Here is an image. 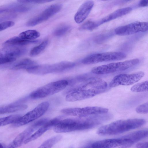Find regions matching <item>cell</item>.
<instances>
[{
    "instance_id": "cell-1",
    "label": "cell",
    "mask_w": 148,
    "mask_h": 148,
    "mask_svg": "<svg viewBox=\"0 0 148 148\" xmlns=\"http://www.w3.org/2000/svg\"><path fill=\"white\" fill-rule=\"evenodd\" d=\"M66 92V100L68 101H79L92 97L104 92L107 84L98 77H85L70 84Z\"/></svg>"
},
{
    "instance_id": "cell-2",
    "label": "cell",
    "mask_w": 148,
    "mask_h": 148,
    "mask_svg": "<svg viewBox=\"0 0 148 148\" xmlns=\"http://www.w3.org/2000/svg\"><path fill=\"white\" fill-rule=\"evenodd\" d=\"M111 118V114L106 113L85 117L61 119L53 127V130L56 132L62 133L89 129Z\"/></svg>"
},
{
    "instance_id": "cell-3",
    "label": "cell",
    "mask_w": 148,
    "mask_h": 148,
    "mask_svg": "<svg viewBox=\"0 0 148 148\" xmlns=\"http://www.w3.org/2000/svg\"><path fill=\"white\" fill-rule=\"evenodd\" d=\"M145 123V120L143 119L117 120L101 127L98 130L97 133L101 136L116 135L139 128Z\"/></svg>"
},
{
    "instance_id": "cell-4",
    "label": "cell",
    "mask_w": 148,
    "mask_h": 148,
    "mask_svg": "<svg viewBox=\"0 0 148 148\" xmlns=\"http://www.w3.org/2000/svg\"><path fill=\"white\" fill-rule=\"evenodd\" d=\"M75 63L62 61L51 64H37L27 69L29 73L38 75H44L50 73L64 72L75 66Z\"/></svg>"
},
{
    "instance_id": "cell-5",
    "label": "cell",
    "mask_w": 148,
    "mask_h": 148,
    "mask_svg": "<svg viewBox=\"0 0 148 148\" xmlns=\"http://www.w3.org/2000/svg\"><path fill=\"white\" fill-rule=\"evenodd\" d=\"M139 62L136 58L123 62H113L93 68L92 73L97 75H104L125 70L133 67Z\"/></svg>"
},
{
    "instance_id": "cell-6",
    "label": "cell",
    "mask_w": 148,
    "mask_h": 148,
    "mask_svg": "<svg viewBox=\"0 0 148 148\" xmlns=\"http://www.w3.org/2000/svg\"><path fill=\"white\" fill-rule=\"evenodd\" d=\"M68 80L62 79L48 83L33 92L29 95L32 99L46 97L56 93L65 89L68 85Z\"/></svg>"
},
{
    "instance_id": "cell-7",
    "label": "cell",
    "mask_w": 148,
    "mask_h": 148,
    "mask_svg": "<svg viewBox=\"0 0 148 148\" xmlns=\"http://www.w3.org/2000/svg\"><path fill=\"white\" fill-rule=\"evenodd\" d=\"M126 54L122 52H106L89 55L83 59L82 63L90 64L99 62L119 60L125 58Z\"/></svg>"
},
{
    "instance_id": "cell-8",
    "label": "cell",
    "mask_w": 148,
    "mask_h": 148,
    "mask_svg": "<svg viewBox=\"0 0 148 148\" xmlns=\"http://www.w3.org/2000/svg\"><path fill=\"white\" fill-rule=\"evenodd\" d=\"M49 106L47 101L42 102L32 110L20 116L14 123V127H19L27 124L43 115L48 110Z\"/></svg>"
},
{
    "instance_id": "cell-9",
    "label": "cell",
    "mask_w": 148,
    "mask_h": 148,
    "mask_svg": "<svg viewBox=\"0 0 148 148\" xmlns=\"http://www.w3.org/2000/svg\"><path fill=\"white\" fill-rule=\"evenodd\" d=\"M107 108L97 106H88L82 108H69L62 109V113L67 115L83 117L88 116L106 114Z\"/></svg>"
},
{
    "instance_id": "cell-10",
    "label": "cell",
    "mask_w": 148,
    "mask_h": 148,
    "mask_svg": "<svg viewBox=\"0 0 148 148\" xmlns=\"http://www.w3.org/2000/svg\"><path fill=\"white\" fill-rule=\"evenodd\" d=\"M144 72L140 71L131 74H120L115 76L109 84L110 88L119 85H130L140 80L144 75Z\"/></svg>"
},
{
    "instance_id": "cell-11",
    "label": "cell",
    "mask_w": 148,
    "mask_h": 148,
    "mask_svg": "<svg viewBox=\"0 0 148 148\" xmlns=\"http://www.w3.org/2000/svg\"><path fill=\"white\" fill-rule=\"evenodd\" d=\"M48 121V119L45 118L34 122L16 136L12 142L10 144L9 147L16 148L21 146L35 131Z\"/></svg>"
},
{
    "instance_id": "cell-12",
    "label": "cell",
    "mask_w": 148,
    "mask_h": 148,
    "mask_svg": "<svg viewBox=\"0 0 148 148\" xmlns=\"http://www.w3.org/2000/svg\"><path fill=\"white\" fill-rule=\"evenodd\" d=\"M134 143L129 139L121 138L101 140L95 142L90 145L92 148H127Z\"/></svg>"
},
{
    "instance_id": "cell-13",
    "label": "cell",
    "mask_w": 148,
    "mask_h": 148,
    "mask_svg": "<svg viewBox=\"0 0 148 148\" xmlns=\"http://www.w3.org/2000/svg\"><path fill=\"white\" fill-rule=\"evenodd\" d=\"M148 30V22L137 21L117 27L115 29L114 32L117 35L124 36L145 32Z\"/></svg>"
},
{
    "instance_id": "cell-14",
    "label": "cell",
    "mask_w": 148,
    "mask_h": 148,
    "mask_svg": "<svg viewBox=\"0 0 148 148\" xmlns=\"http://www.w3.org/2000/svg\"><path fill=\"white\" fill-rule=\"evenodd\" d=\"M62 8V5L60 4L51 5L40 14L29 20L26 23V25L27 26L32 27L41 23L58 13Z\"/></svg>"
},
{
    "instance_id": "cell-15",
    "label": "cell",
    "mask_w": 148,
    "mask_h": 148,
    "mask_svg": "<svg viewBox=\"0 0 148 148\" xmlns=\"http://www.w3.org/2000/svg\"><path fill=\"white\" fill-rule=\"evenodd\" d=\"M61 118L62 117L60 116L47 121L27 138L24 143L25 144L27 143L38 138L47 130L52 127H53L61 119Z\"/></svg>"
},
{
    "instance_id": "cell-16",
    "label": "cell",
    "mask_w": 148,
    "mask_h": 148,
    "mask_svg": "<svg viewBox=\"0 0 148 148\" xmlns=\"http://www.w3.org/2000/svg\"><path fill=\"white\" fill-rule=\"evenodd\" d=\"M92 0H89L84 3L75 14L74 19L77 23L83 22L88 17L94 5Z\"/></svg>"
},
{
    "instance_id": "cell-17",
    "label": "cell",
    "mask_w": 148,
    "mask_h": 148,
    "mask_svg": "<svg viewBox=\"0 0 148 148\" xmlns=\"http://www.w3.org/2000/svg\"><path fill=\"white\" fill-rule=\"evenodd\" d=\"M26 49L22 47L15 46H8L0 50V57L16 58L26 52Z\"/></svg>"
},
{
    "instance_id": "cell-18",
    "label": "cell",
    "mask_w": 148,
    "mask_h": 148,
    "mask_svg": "<svg viewBox=\"0 0 148 148\" xmlns=\"http://www.w3.org/2000/svg\"><path fill=\"white\" fill-rule=\"evenodd\" d=\"M132 10L130 7L118 9L98 21L100 25L106 22L112 21L124 16L129 13Z\"/></svg>"
},
{
    "instance_id": "cell-19",
    "label": "cell",
    "mask_w": 148,
    "mask_h": 148,
    "mask_svg": "<svg viewBox=\"0 0 148 148\" xmlns=\"http://www.w3.org/2000/svg\"><path fill=\"white\" fill-rule=\"evenodd\" d=\"M30 8L29 6L23 4L5 5L0 6V14L9 12H25L29 11Z\"/></svg>"
},
{
    "instance_id": "cell-20",
    "label": "cell",
    "mask_w": 148,
    "mask_h": 148,
    "mask_svg": "<svg viewBox=\"0 0 148 148\" xmlns=\"http://www.w3.org/2000/svg\"><path fill=\"white\" fill-rule=\"evenodd\" d=\"M38 40H27L22 39L18 36L12 37L5 42L4 46H23L31 44H35L39 42Z\"/></svg>"
},
{
    "instance_id": "cell-21",
    "label": "cell",
    "mask_w": 148,
    "mask_h": 148,
    "mask_svg": "<svg viewBox=\"0 0 148 148\" xmlns=\"http://www.w3.org/2000/svg\"><path fill=\"white\" fill-rule=\"evenodd\" d=\"M27 106L25 104L14 103L0 107V114L15 112L25 110Z\"/></svg>"
},
{
    "instance_id": "cell-22",
    "label": "cell",
    "mask_w": 148,
    "mask_h": 148,
    "mask_svg": "<svg viewBox=\"0 0 148 148\" xmlns=\"http://www.w3.org/2000/svg\"><path fill=\"white\" fill-rule=\"evenodd\" d=\"M36 65L37 64L35 62L29 59H25L14 64L11 69L15 70L23 69L26 70Z\"/></svg>"
},
{
    "instance_id": "cell-23",
    "label": "cell",
    "mask_w": 148,
    "mask_h": 148,
    "mask_svg": "<svg viewBox=\"0 0 148 148\" xmlns=\"http://www.w3.org/2000/svg\"><path fill=\"white\" fill-rule=\"evenodd\" d=\"M148 135L147 130H143L132 132L121 137L129 139L134 143L147 137Z\"/></svg>"
},
{
    "instance_id": "cell-24",
    "label": "cell",
    "mask_w": 148,
    "mask_h": 148,
    "mask_svg": "<svg viewBox=\"0 0 148 148\" xmlns=\"http://www.w3.org/2000/svg\"><path fill=\"white\" fill-rule=\"evenodd\" d=\"M40 35V33L35 30H29L21 33L19 37L24 40H33L38 38Z\"/></svg>"
},
{
    "instance_id": "cell-25",
    "label": "cell",
    "mask_w": 148,
    "mask_h": 148,
    "mask_svg": "<svg viewBox=\"0 0 148 148\" xmlns=\"http://www.w3.org/2000/svg\"><path fill=\"white\" fill-rule=\"evenodd\" d=\"M62 138L61 135H56L53 136L44 141L39 148H51L56 144Z\"/></svg>"
},
{
    "instance_id": "cell-26",
    "label": "cell",
    "mask_w": 148,
    "mask_h": 148,
    "mask_svg": "<svg viewBox=\"0 0 148 148\" xmlns=\"http://www.w3.org/2000/svg\"><path fill=\"white\" fill-rule=\"evenodd\" d=\"M21 116L19 114H14L0 118V127L14 123Z\"/></svg>"
},
{
    "instance_id": "cell-27",
    "label": "cell",
    "mask_w": 148,
    "mask_h": 148,
    "mask_svg": "<svg viewBox=\"0 0 148 148\" xmlns=\"http://www.w3.org/2000/svg\"><path fill=\"white\" fill-rule=\"evenodd\" d=\"M48 43V40H46L40 45L33 48L30 51L29 55L31 56H35L40 54L46 48Z\"/></svg>"
},
{
    "instance_id": "cell-28",
    "label": "cell",
    "mask_w": 148,
    "mask_h": 148,
    "mask_svg": "<svg viewBox=\"0 0 148 148\" xmlns=\"http://www.w3.org/2000/svg\"><path fill=\"white\" fill-rule=\"evenodd\" d=\"M148 82L145 81L138 83L131 88V90L133 92H138L147 91L148 89Z\"/></svg>"
},
{
    "instance_id": "cell-29",
    "label": "cell",
    "mask_w": 148,
    "mask_h": 148,
    "mask_svg": "<svg viewBox=\"0 0 148 148\" xmlns=\"http://www.w3.org/2000/svg\"><path fill=\"white\" fill-rule=\"evenodd\" d=\"M71 29V26L68 25H63L56 28L53 32V34L56 36H61L68 33Z\"/></svg>"
},
{
    "instance_id": "cell-30",
    "label": "cell",
    "mask_w": 148,
    "mask_h": 148,
    "mask_svg": "<svg viewBox=\"0 0 148 148\" xmlns=\"http://www.w3.org/2000/svg\"><path fill=\"white\" fill-rule=\"evenodd\" d=\"M98 27L96 22L88 21L82 25L79 29L80 31H92Z\"/></svg>"
},
{
    "instance_id": "cell-31",
    "label": "cell",
    "mask_w": 148,
    "mask_h": 148,
    "mask_svg": "<svg viewBox=\"0 0 148 148\" xmlns=\"http://www.w3.org/2000/svg\"><path fill=\"white\" fill-rule=\"evenodd\" d=\"M136 112L138 113L145 114L148 112V103L146 102L138 106L136 109Z\"/></svg>"
},
{
    "instance_id": "cell-32",
    "label": "cell",
    "mask_w": 148,
    "mask_h": 148,
    "mask_svg": "<svg viewBox=\"0 0 148 148\" xmlns=\"http://www.w3.org/2000/svg\"><path fill=\"white\" fill-rule=\"evenodd\" d=\"M19 2L23 3H42L56 0H17Z\"/></svg>"
},
{
    "instance_id": "cell-33",
    "label": "cell",
    "mask_w": 148,
    "mask_h": 148,
    "mask_svg": "<svg viewBox=\"0 0 148 148\" xmlns=\"http://www.w3.org/2000/svg\"><path fill=\"white\" fill-rule=\"evenodd\" d=\"M14 23L11 21H6L0 23V31L14 25Z\"/></svg>"
},
{
    "instance_id": "cell-34",
    "label": "cell",
    "mask_w": 148,
    "mask_h": 148,
    "mask_svg": "<svg viewBox=\"0 0 148 148\" xmlns=\"http://www.w3.org/2000/svg\"><path fill=\"white\" fill-rule=\"evenodd\" d=\"M16 58L7 57H0V64L12 62L15 61Z\"/></svg>"
},
{
    "instance_id": "cell-35",
    "label": "cell",
    "mask_w": 148,
    "mask_h": 148,
    "mask_svg": "<svg viewBox=\"0 0 148 148\" xmlns=\"http://www.w3.org/2000/svg\"><path fill=\"white\" fill-rule=\"evenodd\" d=\"M137 148H148V143L147 142L138 143L136 145Z\"/></svg>"
},
{
    "instance_id": "cell-36",
    "label": "cell",
    "mask_w": 148,
    "mask_h": 148,
    "mask_svg": "<svg viewBox=\"0 0 148 148\" xmlns=\"http://www.w3.org/2000/svg\"><path fill=\"white\" fill-rule=\"evenodd\" d=\"M148 0H140L138 5L140 7H145L148 6Z\"/></svg>"
},
{
    "instance_id": "cell-37",
    "label": "cell",
    "mask_w": 148,
    "mask_h": 148,
    "mask_svg": "<svg viewBox=\"0 0 148 148\" xmlns=\"http://www.w3.org/2000/svg\"><path fill=\"white\" fill-rule=\"evenodd\" d=\"M132 0H122L121 1V2H120V3H123L127 2H128L129 1H131Z\"/></svg>"
},
{
    "instance_id": "cell-38",
    "label": "cell",
    "mask_w": 148,
    "mask_h": 148,
    "mask_svg": "<svg viewBox=\"0 0 148 148\" xmlns=\"http://www.w3.org/2000/svg\"><path fill=\"white\" fill-rule=\"evenodd\" d=\"M3 146H4L3 145L0 143V148H3L4 147Z\"/></svg>"
},
{
    "instance_id": "cell-39",
    "label": "cell",
    "mask_w": 148,
    "mask_h": 148,
    "mask_svg": "<svg viewBox=\"0 0 148 148\" xmlns=\"http://www.w3.org/2000/svg\"><path fill=\"white\" fill-rule=\"evenodd\" d=\"M101 0L102 1H107L110 0Z\"/></svg>"
}]
</instances>
